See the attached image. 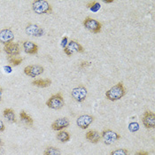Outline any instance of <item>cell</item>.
Listing matches in <instances>:
<instances>
[{"instance_id":"6da1fadb","label":"cell","mask_w":155,"mask_h":155,"mask_svg":"<svg viewBox=\"0 0 155 155\" xmlns=\"http://www.w3.org/2000/svg\"><path fill=\"white\" fill-rule=\"evenodd\" d=\"M126 95V89L123 83L120 82L116 85L113 86L106 92V97L110 101H117Z\"/></svg>"},{"instance_id":"d4e9b609","label":"cell","mask_w":155,"mask_h":155,"mask_svg":"<svg viewBox=\"0 0 155 155\" xmlns=\"http://www.w3.org/2000/svg\"><path fill=\"white\" fill-rule=\"evenodd\" d=\"M130 153L126 149H116L111 152L110 155H129Z\"/></svg>"},{"instance_id":"603a6c76","label":"cell","mask_w":155,"mask_h":155,"mask_svg":"<svg viewBox=\"0 0 155 155\" xmlns=\"http://www.w3.org/2000/svg\"><path fill=\"white\" fill-rule=\"evenodd\" d=\"M87 7L92 11V12H97L100 9V4L96 2V1H93V2H90L88 5H87Z\"/></svg>"},{"instance_id":"ba28073f","label":"cell","mask_w":155,"mask_h":155,"mask_svg":"<svg viewBox=\"0 0 155 155\" xmlns=\"http://www.w3.org/2000/svg\"><path fill=\"white\" fill-rule=\"evenodd\" d=\"M142 122L144 128L154 129L155 128V114L151 111L144 112L142 117Z\"/></svg>"},{"instance_id":"8992f818","label":"cell","mask_w":155,"mask_h":155,"mask_svg":"<svg viewBox=\"0 0 155 155\" xmlns=\"http://www.w3.org/2000/svg\"><path fill=\"white\" fill-rule=\"evenodd\" d=\"M87 94H88V91L84 86H79L76 88H74L71 91L72 97L76 102H79V103L84 102L87 97Z\"/></svg>"},{"instance_id":"7c38bea8","label":"cell","mask_w":155,"mask_h":155,"mask_svg":"<svg viewBox=\"0 0 155 155\" xmlns=\"http://www.w3.org/2000/svg\"><path fill=\"white\" fill-rule=\"evenodd\" d=\"M70 122L69 120L67 117H62V118H59L56 120H54L51 124V129L55 131H61L64 129L68 128Z\"/></svg>"},{"instance_id":"d590c367","label":"cell","mask_w":155,"mask_h":155,"mask_svg":"<svg viewBox=\"0 0 155 155\" xmlns=\"http://www.w3.org/2000/svg\"><path fill=\"white\" fill-rule=\"evenodd\" d=\"M0 52H1V48H0Z\"/></svg>"},{"instance_id":"ffe728a7","label":"cell","mask_w":155,"mask_h":155,"mask_svg":"<svg viewBox=\"0 0 155 155\" xmlns=\"http://www.w3.org/2000/svg\"><path fill=\"white\" fill-rule=\"evenodd\" d=\"M57 139L61 142V143H67L70 140V135L68 131H65V130H61L59 131V133L57 134L56 136Z\"/></svg>"},{"instance_id":"4fadbf2b","label":"cell","mask_w":155,"mask_h":155,"mask_svg":"<svg viewBox=\"0 0 155 155\" xmlns=\"http://www.w3.org/2000/svg\"><path fill=\"white\" fill-rule=\"evenodd\" d=\"M26 33L28 35H29V36L39 37V36H44L45 31L38 25H36V24H28L27 26V28H26Z\"/></svg>"},{"instance_id":"5bb4252c","label":"cell","mask_w":155,"mask_h":155,"mask_svg":"<svg viewBox=\"0 0 155 155\" xmlns=\"http://www.w3.org/2000/svg\"><path fill=\"white\" fill-rule=\"evenodd\" d=\"M22 47H23L24 51L28 54H31V55H35L38 52V46L33 42L30 41H25L22 44Z\"/></svg>"},{"instance_id":"ac0fdd59","label":"cell","mask_w":155,"mask_h":155,"mask_svg":"<svg viewBox=\"0 0 155 155\" xmlns=\"http://www.w3.org/2000/svg\"><path fill=\"white\" fill-rule=\"evenodd\" d=\"M20 119H21V121L23 122L24 124L27 126L32 127L34 125V120L32 119V117L29 116L25 111H21L20 113Z\"/></svg>"},{"instance_id":"8fae6325","label":"cell","mask_w":155,"mask_h":155,"mask_svg":"<svg viewBox=\"0 0 155 155\" xmlns=\"http://www.w3.org/2000/svg\"><path fill=\"white\" fill-rule=\"evenodd\" d=\"M4 51L8 55V57H15L19 56L21 50L18 43H10L6 45H4Z\"/></svg>"},{"instance_id":"52a82bcc","label":"cell","mask_w":155,"mask_h":155,"mask_svg":"<svg viewBox=\"0 0 155 155\" xmlns=\"http://www.w3.org/2000/svg\"><path fill=\"white\" fill-rule=\"evenodd\" d=\"M44 72H45L44 67L40 65H30V66H27L24 68V74L32 78H36V76L41 75Z\"/></svg>"},{"instance_id":"d6a6232c","label":"cell","mask_w":155,"mask_h":155,"mask_svg":"<svg viewBox=\"0 0 155 155\" xmlns=\"http://www.w3.org/2000/svg\"><path fill=\"white\" fill-rule=\"evenodd\" d=\"M114 0H104V3H113Z\"/></svg>"},{"instance_id":"5b68a950","label":"cell","mask_w":155,"mask_h":155,"mask_svg":"<svg viewBox=\"0 0 155 155\" xmlns=\"http://www.w3.org/2000/svg\"><path fill=\"white\" fill-rule=\"evenodd\" d=\"M101 138H103L104 143L106 144L110 145V144H113L114 143H115L117 140H119L120 138V136L118 133L114 132V130H105L101 132Z\"/></svg>"},{"instance_id":"4316f807","label":"cell","mask_w":155,"mask_h":155,"mask_svg":"<svg viewBox=\"0 0 155 155\" xmlns=\"http://www.w3.org/2000/svg\"><path fill=\"white\" fill-rule=\"evenodd\" d=\"M63 50H64V52H65V53H66L68 56H72V55L74 54V52H73V51H70V50H69V49H68V47L64 48Z\"/></svg>"},{"instance_id":"f546056e","label":"cell","mask_w":155,"mask_h":155,"mask_svg":"<svg viewBox=\"0 0 155 155\" xmlns=\"http://www.w3.org/2000/svg\"><path fill=\"white\" fill-rule=\"evenodd\" d=\"M135 155H149V153L147 152H143V151H139L137 153H136Z\"/></svg>"},{"instance_id":"e575fe53","label":"cell","mask_w":155,"mask_h":155,"mask_svg":"<svg viewBox=\"0 0 155 155\" xmlns=\"http://www.w3.org/2000/svg\"><path fill=\"white\" fill-rule=\"evenodd\" d=\"M0 153H1V148H0Z\"/></svg>"},{"instance_id":"2e32d148","label":"cell","mask_w":155,"mask_h":155,"mask_svg":"<svg viewBox=\"0 0 155 155\" xmlns=\"http://www.w3.org/2000/svg\"><path fill=\"white\" fill-rule=\"evenodd\" d=\"M3 116L10 123H15L17 121L15 113H14V111L12 110V108H5L3 111Z\"/></svg>"},{"instance_id":"3957f363","label":"cell","mask_w":155,"mask_h":155,"mask_svg":"<svg viewBox=\"0 0 155 155\" xmlns=\"http://www.w3.org/2000/svg\"><path fill=\"white\" fill-rule=\"evenodd\" d=\"M46 106L53 110H60L63 107L65 106V101L61 93H57L51 96L46 101Z\"/></svg>"},{"instance_id":"d6986e66","label":"cell","mask_w":155,"mask_h":155,"mask_svg":"<svg viewBox=\"0 0 155 155\" xmlns=\"http://www.w3.org/2000/svg\"><path fill=\"white\" fill-rule=\"evenodd\" d=\"M51 84V80L50 79H36L32 82V85L38 88H47Z\"/></svg>"},{"instance_id":"cb8c5ba5","label":"cell","mask_w":155,"mask_h":155,"mask_svg":"<svg viewBox=\"0 0 155 155\" xmlns=\"http://www.w3.org/2000/svg\"><path fill=\"white\" fill-rule=\"evenodd\" d=\"M129 130L132 133H135V132L138 131L139 130V124L137 123V122H136V121H133V122H130V124H129Z\"/></svg>"},{"instance_id":"9c48e42d","label":"cell","mask_w":155,"mask_h":155,"mask_svg":"<svg viewBox=\"0 0 155 155\" xmlns=\"http://www.w3.org/2000/svg\"><path fill=\"white\" fill-rule=\"evenodd\" d=\"M14 40V34L10 28H4L0 30V44L6 45L12 43Z\"/></svg>"},{"instance_id":"277c9868","label":"cell","mask_w":155,"mask_h":155,"mask_svg":"<svg viewBox=\"0 0 155 155\" xmlns=\"http://www.w3.org/2000/svg\"><path fill=\"white\" fill-rule=\"evenodd\" d=\"M83 24H84V28L86 29H88L89 31H91L93 34H98L101 32L102 24L95 19H92L91 17H87L84 19Z\"/></svg>"},{"instance_id":"7a4b0ae2","label":"cell","mask_w":155,"mask_h":155,"mask_svg":"<svg viewBox=\"0 0 155 155\" xmlns=\"http://www.w3.org/2000/svg\"><path fill=\"white\" fill-rule=\"evenodd\" d=\"M32 9L37 14H48L52 12L51 5L45 0H35L32 2Z\"/></svg>"},{"instance_id":"4dcf8cb0","label":"cell","mask_w":155,"mask_h":155,"mask_svg":"<svg viewBox=\"0 0 155 155\" xmlns=\"http://www.w3.org/2000/svg\"><path fill=\"white\" fill-rule=\"evenodd\" d=\"M5 71L9 72V73L12 71V68L10 67H5Z\"/></svg>"},{"instance_id":"44dd1931","label":"cell","mask_w":155,"mask_h":155,"mask_svg":"<svg viewBox=\"0 0 155 155\" xmlns=\"http://www.w3.org/2000/svg\"><path fill=\"white\" fill-rule=\"evenodd\" d=\"M44 155H61V151L54 146H48L44 151Z\"/></svg>"},{"instance_id":"836d02e7","label":"cell","mask_w":155,"mask_h":155,"mask_svg":"<svg viewBox=\"0 0 155 155\" xmlns=\"http://www.w3.org/2000/svg\"><path fill=\"white\" fill-rule=\"evenodd\" d=\"M4 144V142H3V140H2V138L0 137V146H2Z\"/></svg>"},{"instance_id":"9a60e30c","label":"cell","mask_w":155,"mask_h":155,"mask_svg":"<svg viewBox=\"0 0 155 155\" xmlns=\"http://www.w3.org/2000/svg\"><path fill=\"white\" fill-rule=\"evenodd\" d=\"M86 139L91 143H97L101 139V134L97 130H89L85 135Z\"/></svg>"},{"instance_id":"30bf717a","label":"cell","mask_w":155,"mask_h":155,"mask_svg":"<svg viewBox=\"0 0 155 155\" xmlns=\"http://www.w3.org/2000/svg\"><path fill=\"white\" fill-rule=\"evenodd\" d=\"M94 117L92 115H89V114H84L79 116L76 120V124L77 126L82 129V130H86L89 128V126L93 122Z\"/></svg>"},{"instance_id":"e0dca14e","label":"cell","mask_w":155,"mask_h":155,"mask_svg":"<svg viewBox=\"0 0 155 155\" xmlns=\"http://www.w3.org/2000/svg\"><path fill=\"white\" fill-rule=\"evenodd\" d=\"M67 47L68 48V49H69L71 51H73V52H79V53H83V52H84V47H83L80 44H78L77 42H75L74 40L69 41Z\"/></svg>"},{"instance_id":"484cf974","label":"cell","mask_w":155,"mask_h":155,"mask_svg":"<svg viewBox=\"0 0 155 155\" xmlns=\"http://www.w3.org/2000/svg\"><path fill=\"white\" fill-rule=\"evenodd\" d=\"M68 39L67 36H65V37L62 38V40H61V47L63 48V49L68 46Z\"/></svg>"},{"instance_id":"83f0119b","label":"cell","mask_w":155,"mask_h":155,"mask_svg":"<svg viewBox=\"0 0 155 155\" xmlns=\"http://www.w3.org/2000/svg\"><path fill=\"white\" fill-rule=\"evenodd\" d=\"M89 66H91V63H90V62H88V61H83V62L81 63V65H80V68H84L89 67Z\"/></svg>"},{"instance_id":"f1b7e54d","label":"cell","mask_w":155,"mask_h":155,"mask_svg":"<svg viewBox=\"0 0 155 155\" xmlns=\"http://www.w3.org/2000/svg\"><path fill=\"white\" fill-rule=\"evenodd\" d=\"M5 130V123L2 120H0V132H3Z\"/></svg>"},{"instance_id":"7402d4cb","label":"cell","mask_w":155,"mask_h":155,"mask_svg":"<svg viewBox=\"0 0 155 155\" xmlns=\"http://www.w3.org/2000/svg\"><path fill=\"white\" fill-rule=\"evenodd\" d=\"M7 60L8 62L14 67H17L19 65L21 64V62L23 61V59L21 57H19V56H15V57H7Z\"/></svg>"},{"instance_id":"1f68e13d","label":"cell","mask_w":155,"mask_h":155,"mask_svg":"<svg viewBox=\"0 0 155 155\" xmlns=\"http://www.w3.org/2000/svg\"><path fill=\"white\" fill-rule=\"evenodd\" d=\"M2 95H3V89L0 88V101H1V99H2Z\"/></svg>"}]
</instances>
